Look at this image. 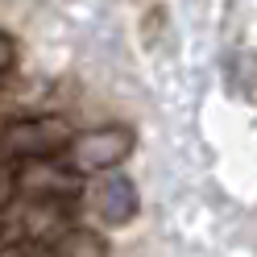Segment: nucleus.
Listing matches in <instances>:
<instances>
[{
    "label": "nucleus",
    "mask_w": 257,
    "mask_h": 257,
    "mask_svg": "<svg viewBox=\"0 0 257 257\" xmlns=\"http://www.w3.org/2000/svg\"><path fill=\"white\" fill-rule=\"evenodd\" d=\"M71 124L62 116H25L0 128V162H29V158H58L71 146Z\"/></svg>",
    "instance_id": "1"
},
{
    "label": "nucleus",
    "mask_w": 257,
    "mask_h": 257,
    "mask_svg": "<svg viewBox=\"0 0 257 257\" xmlns=\"http://www.w3.org/2000/svg\"><path fill=\"white\" fill-rule=\"evenodd\" d=\"M133 146L137 137L128 124H100V128H87V133H75L62 154L79 174H104V170H116L133 154Z\"/></svg>",
    "instance_id": "2"
},
{
    "label": "nucleus",
    "mask_w": 257,
    "mask_h": 257,
    "mask_svg": "<svg viewBox=\"0 0 257 257\" xmlns=\"http://www.w3.org/2000/svg\"><path fill=\"white\" fill-rule=\"evenodd\" d=\"M79 174L71 162H54V158H29V162H17V170H13V187L25 191L29 199H71L79 195Z\"/></svg>",
    "instance_id": "3"
},
{
    "label": "nucleus",
    "mask_w": 257,
    "mask_h": 257,
    "mask_svg": "<svg viewBox=\"0 0 257 257\" xmlns=\"http://www.w3.org/2000/svg\"><path fill=\"white\" fill-rule=\"evenodd\" d=\"M91 207H95V216H100L108 228L128 224V220L137 216V207H141L133 179H128V174H120V170H104V179L91 187Z\"/></svg>",
    "instance_id": "4"
},
{
    "label": "nucleus",
    "mask_w": 257,
    "mask_h": 257,
    "mask_svg": "<svg viewBox=\"0 0 257 257\" xmlns=\"http://www.w3.org/2000/svg\"><path fill=\"white\" fill-rule=\"evenodd\" d=\"M224 83L240 100H257V54L253 50H232L224 62Z\"/></svg>",
    "instance_id": "5"
},
{
    "label": "nucleus",
    "mask_w": 257,
    "mask_h": 257,
    "mask_svg": "<svg viewBox=\"0 0 257 257\" xmlns=\"http://www.w3.org/2000/svg\"><path fill=\"white\" fill-rule=\"evenodd\" d=\"M50 257H104V240L87 228H62L50 245Z\"/></svg>",
    "instance_id": "6"
},
{
    "label": "nucleus",
    "mask_w": 257,
    "mask_h": 257,
    "mask_svg": "<svg viewBox=\"0 0 257 257\" xmlns=\"http://www.w3.org/2000/svg\"><path fill=\"white\" fill-rule=\"evenodd\" d=\"M13 67H17V42L0 29V75H9Z\"/></svg>",
    "instance_id": "7"
}]
</instances>
